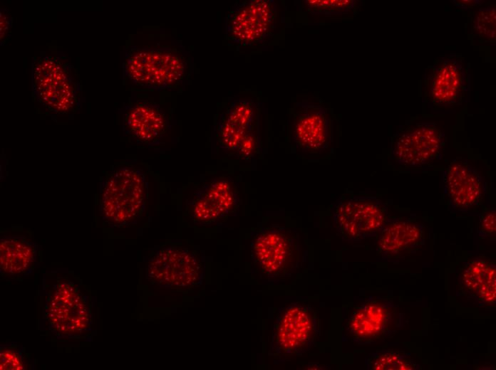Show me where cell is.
Listing matches in <instances>:
<instances>
[{
  "instance_id": "cell-17",
  "label": "cell",
  "mask_w": 496,
  "mask_h": 370,
  "mask_svg": "<svg viewBox=\"0 0 496 370\" xmlns=\"http://www.w3.org/2000/svg\"><path fill=\"white\" fill-rule=\"evenodd\" d=\"M167 127L165 112L156 103L137 101L124 108L123 132L139 144H157L165 133Z\"/></svg>"
},
{
  "instance_id": "cell-19",
  "label": "cell",
  "mask_w": 496,
  "mask_h": 370,
  "mask_svg": "<svg viewBox=\"0 0 496 370\" xmlns=\"http://www.w3.org/2000/svg\"><path fill=\"white\" fill-rule=\"evenodd\" d=\"M495 264L492 261L482 258L466 261L458 275L460 292L480 306L495 305Z\"/></svg>"
},
{
  "instance_id": "cell-16",
  "label": "cell",
  "mask_w": 496,
  "mask_h": 370,
  "mask_svg": "<svg viewBox=\"0 0 496 370\" xmlns=\"http://www.w3.org/2000/svg\"><path fill=\"white\" fill-rule=\"evenodd\" d=\"M239 199L230 180L214 179L197 190L192 200L190 213L195 222L208 225L232 213Z\"/></svg>"
},
{
  "instance_id": "cell-3",
  "label": "cell",
  "mask_w": 496,
  "mask_h": 370,
  "mask_svg": "<svg viewBox=\"0 0 496 370\" xmlns=\"http://www.w3.org/2000/svg\"><path fill=\"white\" fill-rule=\"evenodd\" d=\"M148 184L143 172L131 165L112 170L102 179L100 211L108 223L122 226L133 222L144 208Z\"/></svg>"
},
{
  "instance_id": "cell-24",
  "label": "cell",
  "mask_w": 496,
  "mask_h": 370,
  "mask_svg": "<svg viewBox=\"0 0 496 370\" xmlns=\"http://www.w3.org/2000/svg\"><path fill=\"white\" fill-rule=\"evenodd\" d=\"M25 359L16 344H4L1 347L0 369L6 370H23L25 369Z\"/></svg>"
},
{
  "instance_id": "cell-12",
  "label": "cell",
  "mask_w": 496,
  "mask_h": 370,
  "mask_svg": "<svg viewBox=\"0 0 496 370\" xmlns=\"http://www.w3.org/2000/svg\"><path fill=\"white\" fill-rule=\"evenodd\" d=\"M446 142L434 122H420L399 134L392 145V157L399 164L418 167L438 159Z\"/></svg>"
},
{
  "instance_id": "cell-20",
  "label": "cell",
  "mask_w": 496,
  "mask_h": 370,
  "mask_svg": "<svg viewBox=\"0 0 496 370\" xmlns=\"http://www.w3.org/2000/svg\"><path fill=\"white\" fill-rule=\"evenodd\" d=\"M37 245L24 236H5L0 241L1 273L19 275L29 270L35 262Z\"/></svg>"
},
{
  "instance_id": "cell-25",
  "label": "cell",
  "mask_w": 496,
  "mask_h": 370,
  "mask_svg": "<svg viewBox=\"0 0 496 370\" xmlns=\"http://www.w3.org/2000/svg\"><path fill=\"white\" fill-rule=\"evenodd\" d=\"M496 212L495 208L484 211L479 217L477 226V233L480 238H484L495 236Z\"/></svg>"
},
{
  "instance_id": "cell-4",
  "label": "cell",
  "mask_w": 496,
  "mask_h": 370,
  "mask_svg": "<svg viewBox=\"0 0 496 370\" xmlns=\"http://www.w3.org/2000/svg\"><path fill=\"white\" fill-rule=\"evenodd\" d=\"M44 317L48 329L58 338H81L92 324V307L88 294L68 277L58 278L48 291Z\"/></svg>"
},
{
  "instance_id": "cell-2",
  "label": "cell",
  "mask_w": 496,
  "mask_h": 370,
  "mask_svg": "<svg viewBox=\"0 0 496 370\" xmlns=\"http://www.w3.org/2000/svg\"><path fill=\"white\" fill-rule=\"evenodd\" d=\"M32 95L49 110L68 114L79 110L82 88L76 68L59 56L34 58Z\"/></svg>"
},
{
  "instance_id": "cell-22",
  "label": "cell",
  "mask_w": 496,
  "mask_h": 370,
  "mask_svg": "<svg viewBox=\"0 0 496 370\" xmlns=\"http://www.w3.org/2000/svg\"><path fill=\"white\" fill-rule=\"evenodd\" d=\"M495 6L477 9L470 13L471 33L482 43H495Z\"/></svg>"
},
{
  "instance_id": "cell-15",
  "label": "cell",
  "mask_w": 496,
  "mask_h": 370,
  "mask_svg": "<svg viewBox=\"0 0 496 370\" xmlns=\"http://www.w3.org/2000/svg\"><path fill=\"white\" fill-rule=\"evenodd\" d=\"M259 131V109L249 99H235L218 117L216 137L219 147L234 153L239 144L252 133Z\"/></svg>"
},
{
  "instance_id": "cell-26",
  "label": "cell",
  "mask_w": 496,
  "mask_h": 370,
  "mask_svg": "<svg viewBox=\"0 0 496 370\" xmlns=\"http://www.w3.org/2000/svg\"><path fill=\"white\" fill-rule=\"evenodd\" d=\"M13 18L6 9H1L0 11V33L1 45L5 44L11 36L12 29Z\"/></svg>"
},
{
  "instance_id": "cell-5",
  "label": "cell",
  "mask_w": 496,
  "mask_h": 370,
  "mask_svg": "<svg viewBox=\"0 0 496 370\" xmlns=\"http://www.w3.org/2000/svg\"><path fill=\"white\" fill-rule=\"evenodd\" d=\"M470 65L460 54L442 55L427 67L425 100L435 107L460 105L470 91Z\"/></svg>"
},
{
  "instance_id": "cell-18",
  "label": "cell",
  "mask_w": 496,
  "mask_h": 370,
  "mask_svg": "<svg viewBox=\"0 0 496 370\" xmlns=\"http://www.w3.org/2000/svg\"><path fill=\"white\" fill-rule=\"evenodd\" d=\"M376 236L377 252L385 258H398L425 243V227L414 221L390 218Z\"/></svg>"
},
{
  "instance_id": "cell-9",
  "label": "cell",
  "mask_w": 496,
  "mask_h": 370,
  "mask_svg": "<svg viewBox=\"0 0 496 370\" xmlns=\"http://www.w3.org/2000/svg\"><path fill=\"white\" fill-rule=\"evenodd\" d=\"M251 249L254 263L269 277L287 276L297 265V237L285 227L262 228L252 240Z\"/></svg>"
},
{
  "instance_id": "cell-6",
  "label": "cell",
  "mask_w": 496,
  "mask_h": 370,
  "mask_svg": "<svg viewBox=\"0 0 496 370\" xmlns=\"http://www.w3.org/2000/svg\"><path fill=\"white\" fill-rule=\"evenodd\" d=\"M318 334L316 316L311 306L291 304L277 315L268 354L279 357L301 355L314 346Z\"/></svg>"
},
{
  "instance_id": "cell-14",
  "label": "cell",
  "mask_w": 496,
  "mask_h": 370,
  "mask_svg": "<svg viewBox=\"0 0 496 370\" xmlns=\"http://www.w3.org/2000/svg\"><path fill=\"white\" fill-rule=\"evenodd\" d=\"M443 194L449 209L464 212L477 206L485 188L477 171L467 162L457 158L443 173Z\"/></svg>"
},
{
  "instance_id": "cell-21",
  "label": "cell",
  "mask_w": 496,
  "mask_h": 370,
  "mask_svg": "<svg viewBox=\"0 0 496 370\" xmlns=\"http://www.w3.org/2000/svg\"><path fill=\"white\" fill-rule=\"evenodd\" d=\"M365 365L369 370H419L421 366L411 354L389 349L378 350L367 355Z\"/></svg>"
},
{
  "instance_id": "cell-23",
  "label": "cell",
  "mask_w": 496,
  "mask_h": 370,
  "mask_svg": "<svg viewBox=\"0 0 496 370\" xmlns=\"http://www.w3.org/2000/svg\"><path fill=\"white\" fill-rule=\"evenodd\" d=\"M308 11L314 14H341L348 12L356 5L352 0H309L305 1Z\"/></svg>"
},
{
  "instance_id": "cell-8",
  "label": "cell",
  "mask_w": 496,
  "mask_h": 370,
  "mask_svg": "<svg viewBox=\"0 0 496 370\" xmlns=\"http://www.w3.org/2000/svg\"><path fill=\"white\" fill-rule=\"evenodd\" d=\"M277 8L272 0H250L236 4L225 20L229 44L250 46L264 42L274 28Z\"/></svg>"
},
{
  "instance_id": "cell-10",
  "label": "cell",
  "mask_w": 496,
  "mask_h": 370,
  "mask_svg": "<svg viewBox=\"0 0 496 370\" xmlns=\"http://www.w3.org/2000/svg\"><path fill=\"white\" fill-rule=\"evenodd\" d=\"M146 275L154 284L180 290L198 285L203 278L202 265L197 256L177 246L158 250L150 259Z\"/></svg>"
},
{
  "instance_id": "cell-27",
  "label": "cell",
  "mask_w": 496,
  "mask_h": 370,
  "mask_svg": "<svg viewBox=\"0 0 496 370\" xmlns=\"http://www.w3.org/2000/svg\"><path fill=\"white\" fill-rule=\"evenodd\" d=\"M454 4L459 8L463 9H473L475 6L481 5L482 1H453Z\"/></svg>"
},
{
  "instance_id": "cell-7",
  "label": "cell",
  "mask_w": 496,
  "mask_h": 370,
  "mask_svg": "<svg viewBox=\"0 0 496 370\" xmlns=\"http://www.w3.org/2000/svg\"><path fill=\"white\" fill-rule=\"evenodd\" d=\"M331 213L336 230L344 240L350 242L376 236L391 218L386 205L368 196L341 198Z\"/></svg>"
},
{
  "instance_id": "cell-13",
  "label": "cell",
  "mask_w": 496,
  "mask_h": 370,
  "mask_svg": "<svg viewBox=\"0 0 496 370\" xmlns=\"http://www.w3.org/2000/svg\"><path fill=\"white\" fill-rule=\"evenodd\" d=\"M291 131L293 140L299 149L320 153L327 148L331 140V115L321 105L298 102L294 110Z\"/></svg>"
},
{
  "instance_id": "cell-1",
  "label": "cell",
  "mask_w": 496,
  "mask_h": 370,
  "mask_svg": "<svg viewBox=\"0 0 496 370\" xmlns=\"http://www.w3.org/2000/svg\"><path fill=\"white\" fill-rule=\"evenodd\" d=\"M185 56L170 47L132 46L125 54L123 72L134 85L153 90H174L188 75Z\"/></svg>"
},
{
  "instance_id": "cell-11",
  "label": "cell",
  "mask_w": 496,
  "mask_h": 370,
  "mask_svg": "<svg viewBox=\"0 0 496 370\" xmlns=\"http://www.w3.org/2000/svg\"><path fill=\"white\" fill-rule=\"evenodd\" d=\"M402 317L392 300L372 298L353 311L347 329L355 342L369 344L396 333L402 325Z\"/></svg>"
}]
</instances>
